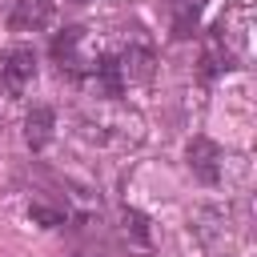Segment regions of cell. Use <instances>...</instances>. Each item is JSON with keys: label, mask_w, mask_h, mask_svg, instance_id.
I'll return each instance as SVG.
<instances>
[{"label": "cell", "mask_w": 257, "mask_h": 257, "mask_svg": "<svg viewBox=\"0 0 257 257\" xmlns=\"http://www.w3.org/2000/svg\"><path fill=\"white\" fill-rule=\"evenodd\" d=\"M241 60H245V8H233V12H225L205 32V44H201V76L213 80V76L237 68Z\"/></svg>", "instance_id": "1"}, {"label": "cell", "mask_w": 257, "mask_h": 257, "mask_svg": "<svg viewBox=\"0 0 257 257\" xmlns=\"http://www.w3.org/2000/svg\"><path fill=\"white\" fill-rule=\"evenodd\" d=\"M100 52L88 48V28L72 24L64 32L52 36V64L60 68V76L68 80H92V68H96Z\"/></svg>", "instance_id": "2"}, {"label": "cell", "mask_w": 257, "mask_h": 257, "mask_svg": "<svg viewBox=\"0 0 257 257\" xmlns=\"http://www.w3.org/2000/svg\"><path fill=\"white\" fill-rule=\"evenodd\" d=\"M36 80V52L28 44H8L0 52V88L8 96H24Z\"/></svg>", "instance_id": "3"}, {"label": "cell", "mask_w": 257, "mask_h": 257, "mask_svg": "<svg viewBox=\"0 0 257 257\" xmlns=\"http://www.w3.org/2000/svg\"><path fill=\"white\" fill-rule=\"evenodd\" d=\"M48 24H52V0H8L12 32H40Z\"/></svg>", "instance_id": "4"}, {"label": "cell", "mask_w": 257, "mask_h": 257, "mask_svg": "<svg viewBox=\"0 0 257 257\" xmlns=\"http://www.w3.org/2000/svg\"><path fill=\"white\" fill-rule=\"evenodd\" d=\"M189 169H193L205 185H217V177H221V149H217L209 137H193V141H189Z\"/></svg>", "instance_id": "5"}, {"label": "cell", "mask_w": 257, "mask_h": 257, "mask_svg": "<svg viewBox=\"0 0 257 257\" xmlns=\"http://www.w3.org/2000/svg\"><path fill=\"white\" fill-rule=\"evenodd\" d=\"M209 0H169V24H173V40H189L197 32V20L205 12Z\"/></svg>", "instance_id": "6"}, {"label": "cell", "mask_w": 257, "mask_h": 257, "mask_svg": "<svg viewBox=\"0 0 257 257\" xmlns=\"http://www.w3.org/2000/svg\"><path fill=\"white\" fill-rule=\"evenodd\" d=\"M52 124H56V112H52L48 104H36V108L24 116V141H28L32 153H40V149L52 141Z\"/></svg>", "instance_id": "7"}, {"label": "cell", "mask_w": 257, "mask_h": 257, "mask_svg": "<svg viewBox=\"0 0 257 257\" xmlns=\"http://www.w3.org/2000/svg\"><path fill=\"white\" fill-rule=\"evenodd\" d=\"M68 4H88V0H68Z\"/></svg>", "instance_id": "8"}]
</instances>
